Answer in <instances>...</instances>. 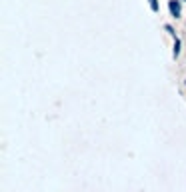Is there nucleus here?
Here are the masks:
<instances>
[{"label": "nucleus", "instance_id": "f257e3e1", "mask_svg": "<svg viewBox=\"0 0 186 192\" xmlns=\"http://www.w3.org/2000/svg\"><path fill=\"white\" fill-rule=\"evenodd\" d=\"M168 8H170V14L174 16V18H178L180 12H182V8H180V2H178V0H170V2H168Z\"/></svg>", "mask_w": 186, "mask_h": 192}, {"label": "nucleus", "instance_id": "f03ea898", "mask_svg": "<svg viewBox=\"0 0 186 192\" xmlns=\"http://www.w3.org/2000/svg\"><path fill=\"white\" fill-rule=\"evenodd\" d=\"M178 54H180V40L176 38V40H174V58L178 56Z\"/></svg>", "mask_w": 186, "mask_h": 192}, {"label": "nucleus", "instance_id": "7ed1b4c3", "mask_svg": "<svg viewBox=\"0 0 186 192\" xmlns=\"http://www.w3.org/2000/svg\"><path fill=\"white\" fill-rule=\"evenodd\" d=\"M148 2H150V8H152V10H158V0H148Z\"/></svg>", "mask_w": 186, "mask_h": 192}]
</instances>
